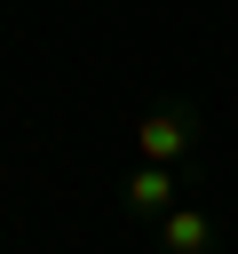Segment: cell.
Segmentation results:
<instances>
[{
  "instance_id": "1",
  "label": "cell",
  "mask_w": 238,
  "mask_h": 254,
  "mask_svg": "<svg viewBox=\"0 0 238 254\" xmlns=\"http://www.w3.org/2000/svg\"><path fill=\"white\" fill-rule=\"evenodd\" d=\"M127 143H135V159H159V167H190V159H198V143H206V119H198V103L167 95V103H151V111L127 127Z\"/></svg>"
},
{
  "instance_id": "2",
  "label": "cell",
  "mask_w": 238,
  "mask_h": 254,
  "mask_svg": "<svg viewBox=\"0 0 238 254\" xmlns=\"http://www.w3.org/2000/svg\"><path fill=\"white\" fill-rule=\"evenodd\" d=\"M182 175H190V167H159V159H135V167L119 175V206H127L135 222H159V214H175V206H182Z\"/></svg>"
},
{
  "instance_id": "3",
  "label": "cell",
  "mask_w": 238,
  "mask_h": 254,
  "mask_svg": "<svg viewBox=\"0 0 238 254\" xmlns=\"http://www.w3.org/2000/svg\"><path fill=\"white\" fill-rule=\"evenodd\" d=\"M151 246H159V254H222V222H214L198 198H182L175 214L151 222Z\"/></svg>"
}]
</instances>
